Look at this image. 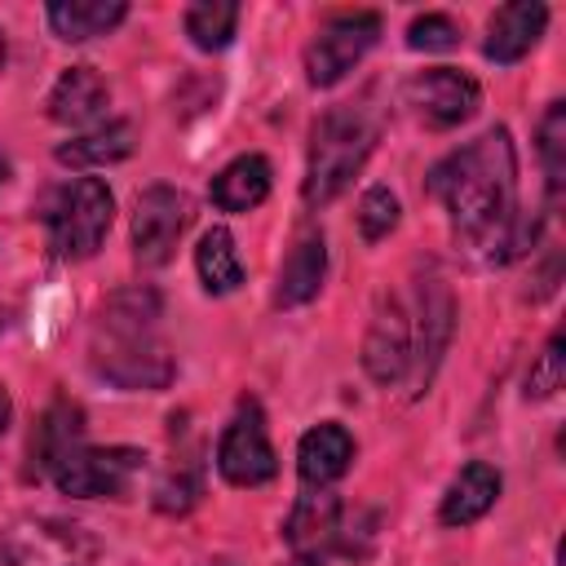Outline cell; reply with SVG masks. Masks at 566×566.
Listing matches in <instances>:
<instances>
[{
  "label": "cell",
  "mask_w": 566,
  "mask_h": 566,
  "mask_svg": "<svg viewBox=\"0 0 566 566\" xmlns=\"http://www.w3.org/2000/svg\"><path fill=\"white\" fill-rule=\"evenodd\" d=\"M292 566H323V557H296Z\"/></svg>",
  "instance_id": "cell-31"
},
{
  "label": "cell",
  "mask_w": 566,
  "mask_h": 566,
  "mask_svg": "<svg viewBox=\"0 0 566 566\" xmlns=\"http://www.w3.org/2000/svg\"><path fill=\"white\" fill-rule=\"evenodd\" d=\"M195 270H199L203 292H212V296H226V292H234V287L243 283V261H239L234 234H230L226 226H212V230L199 239V248H195Z\"/></svg>",
  "instance_id": "cell-22"
},
{
  "label": "cell",
  "mask_w": 566,
  "mask_h": 566,
  "mask_svg": "<svg viewBox=\"0 0 566 566\" xmlns=\"http://www.w3.org/2000/svg\"><path fill=\"white\" fill-rule=\"evenodd\" d=\"M0 66H4V31H0Z\"/></svg>",
  "instance_id": "cell-32"
},
{
  "label": "cell",
  "mask_w": 566,
  "mask_h": 566,
  "mask_svg": "<svg viewBox=\"0 0 566 566\" xmlns=\"http://www.w3.org/2000/svg\"><path fill=\"white\" fill-rule=\"evenodd\" d=\"M349 460H354V438H349V429L336 424V420H323V424L305 429L301 442H296V473H301V482L314 486V491L332 486V482L349 469Z\"/></svg>",
  "instance_id": "cell-13"
},
{
  "label": "cell",
  "mask_w": 566,
  "mask_h": 566,
  "mask_svg": "<svg viewBox=\"0 0 566 566\" xmlns=\"http://www.w3.org/2000/svg\"><path fill=\"white\" fill-rule=\"evenodd\" d=\"M124 13H128L124 0H53V4L44 9L53 35H57V40H71V44L115 31V27L124 22Z\"/></svg>",
  "instance_id": "cell-18"
},
{
  "label": "cell",
  "mask_w": 566,
  "mask_h": 566,
  "mask_svg": "<svg viewBox=\"0 0 566 566\" xmlns=\"http://www.w3.org/2000/svg\"><path fill=\"white\" fill-rule=\"evenodd\" d=\"M142 451L137 447H75L66 451L49 478L62 495H80V500H119L128 495L137 469H142Z\"/></svg>",
  "instance_id": "cell-8"
},
{
  "label": "cell",
  "mask_w": 566,
  "mask_h": 566,
  "mask_svg": "<svg viewBox=\"0 0 566 566\" xmlns=\"http://www.w3.org/2000/svg\"><path fill=\"white\" fill-rule=\"evenodd\" d=\"M190 566H234L230 557H203V562H190Z\"/></svg>",
  "instance_id": "cell-30"
},
{
  "label": "cell",
  "mask_w": 566,
  "mask_h": 566,
  "mask_svg": "<svg viewBox=\"0 0 566 566\" xmlns=\"http://www.w3.org/2000/svg\"><path fill=\"white\" fill-rule=\"evenodd\" d=\"M124 155H133V124L128 119L93 124L80 137L57 146V164H71V168H102V164H115Z\"/></svg>",
  "instance_id": "cell-21"
},
{
  "label": "cell",
  "mask_w": 566,
  "mask_h": 566,
  "mask_svg": "<svg viewBox=\"0 0 566 566\" xmlns=\"http://www.w3.org/2000/svg\"><path fill=\"white\" fill-rule=\"evenodd\" d=\"M394 226H398V199H394L385 186H371V190L358 199V234H363L367 243H376V239H385Z\"/></svg>",
  "instance_id": "cell-26"
},
{
  "label": "cell",
  "mask_w": 566,
  "mask_h": 566,
  "mask_svg": "<svg viewBox=\"0 0 566 566\" xmlns=\"http://www.w3.org/2000/svg\"><path fill=\"white\" fill-rule=\"evenodd\" d=\"M455 44H460V27L447 13H420L407 27V49H416V53H442Z\"/></svg>",
  "instance_id": "cell-25"
},
{
  "label": "cell",
  "mask_w": 566,
  "mask_h": 566,
  "mask_svg": "<svg viewBox=\"0 0 566 566\" xmlns=\"http://www.w3.org/2000/svg\"><path fill=\"white\" fill-rule=\"evenodd\" d=\"M424 186L447 208L451 234L486 261H513L535 239V221L517 212V155L509 128H491L438 159Z\"/></svg>",
  "instance_id": "cell-1"
},
{
  "label": "cell",
  "mask_w": 566,
  "mask_h": 566,
  "mask_svg": "<svg viewBox=\"0 0 566 566\" xmlns=\"http://www.w3.org/2000/svg\"><path fill=\"white\" fill-rule=\"evenodd\" d=\"M217 469L230 486H261L279 473L270 433H265V416L252 398L239 402V411L230 416L221 442H217Z\"/></svg>",
  "instance_id": "cell-9"
},
{
  "label": "cell",
  "mask_w": 566,
  "mask_h": 566,
  "mask_svg": "<svg viewBox=\"0 0 566 566\" xmlns=\"http://www.w3.org/2000/svg\"><path fill=\"white\" fill-rule=\"evenodd\" d=\"M482 102V88L473 75L455 66H429L407 80V106L429 124V128H455L464 124Z\"/></svg>",
  "instance_id": "cell-11"
},
{
  "label": "cell",
  "mask_w": 566,
  "mask_h": 566,
  "mask_svg": "<svg viewBox=\"0 0 566 566\" xmlns=\"http://www.w3.org/2000/svg\"><path fill=\"white\" fill-rule=\"evenodd\" d=\"M562 380H566V354H562V336L553 332L548 345H544V354L535 358V367L526 376V394L531 398H548V394L562 389Z\"/></svg>",
  "instance_id": "cell-28"
},
{
  "label": "cell",
  "mask_w": 566,
  "mask_h": 566,
  "mask_svg": "<svg viewBox=\"0 0 566 566\" xmlns=\"http://www.w3.org/2000/svg\"><path fill=\"white\" fill-rule=\"evenodd\" d=\"M539 159L548 177V199L557 203L566 186V102H553L539 119Z\"/></svg>",
  "instance_id": "cell-24"
},
{
  "label": "cell",
  "mask_w": 566,
  "mask_h": 566,
  "mask_svg": "<svg viewBox=\"0 0 566 566\" xmlns=\"http://www.w3.org/2000/svg\"><path fill=\"white\" fill-rule=\"evenodd\" d=\"M106 102H111V88L93 66H66L49 88V119L66 128H84L106 111Z\"/></svg>",
  "instance_id": "cell-15"
},
{
  "label": "cell",
  "mask_w": 566,
  "mask_h": 566,
  "mask_svg": "<svg viewBox=\"0 0 566 566\" xmlns=\"http://www.w3.org/2000/svg\"><path fill=\"white\" fill-rule=\"evenodd\" d=\"M80 438H84V411H80L75 402L57 398V402L40 416V424H35V433H31V469H35V473H49L66 451L80 447Z\"/></svg>",
  "instance_id": "cell-20"
},
{
  "label": "cell",
  "mask_w": 566,
  "mask_h": 566,
  "mask_svg": "<svg viewBox=\"0 0 566 566\" xmlns=\"http://www.w3.org/2000/svg\"><path fill=\"white\" fill-rule=\"evenodd\" d=\"M287 544L296 548V557H327L340 544V500L332 491H310L296 500L292 517H287Z\"/></svg>",
  "instance_id": "cell-14"
},
{
  "label": "cell",
  "mask_w": 566,
  "mask_h": 566,
  "mask_svg": "<svg viewBox=\"0 0 566 566\" xmlns=\"http://www.w3.org/2000/svg\"><path fill=\"white\" fill-rule=\"evenodd\" d=\"M190 226V199L177 186H146L133 203V256L142 265H164Z\"/></svg>",
  "instance_id": "cell-10"
},
{
  "label": "cell",
  "mask_w": 566,
  "mask_h": 566,
  "mask_svg": "<svg viewBox=\"0 0 566 566\" xmlns=\"http://www.w3.org/2000/svg\"><path fill=\"white\" fill-rule=\"evenodd\" d=\"M199 500V469L195 464H172L159 482H155V504L164 513H186Z\"/></svg>",
  "instance_id": "cell-27"
},
{
  "label": "cell",
  "mask_w": 566,
  "mask_h": 566,
  "mask_svg": "<svg viewBox=\"0 0 566 566\" xmlns=\"http://www.w3.org/2000/svg\"><path fill=\"white\" fill-rule=\"evenodd\" d=\"M9 416H13V402H9V394H4V385H0V433L9 429Z\"/></svg>",
  "instance_id": "cell-29"
},
{
  "label": "cell",
  "mask_w": 566,
  "mask_h": 566,
  "mask_svg": "<svg viewBox=\"0 0 566 566\" xmlns=\"http://www.w3.org/2000/svg\"><path fill=\"white\" fill-rule=\"evenodd\" d=\"M544 27H548V9H544V4H531V0L504 4V9H495L491 22H486V44H482V53H486L491 62H500V66H513V62H522V57L535 49V40L544 35Z\"/></svg>",
  "instance_id": "cell-12"
},
{
  "label": "cell",
  "mask_w": 566,
  "mask_h": 566,
  "mask_svg": "<svg viewBox=\"0 0 566 566\" xmlns=\"http://www.w3.org/2000/svg\"><path fill=\"white\" fill-rule=\"evenodd\" d=\"M323 274H327V243L323 234H301L296 248L283 256L279 265V279H274V305L292 310V305H305L318 296L323 287Z\"/></svg>",
  "instance_id": "cell-16"
},
{
  "label": "cell",
  "mask_w": 566,
  "mask_h": 566,
  "mask_svg": "<svg viewBox=\"0 0 566 566\" xmlns=\"http://www.w3.org/2000/svg\"><path fill=\"white\" fill-rule=\"evenodd\" d=\"M451 327H455L451 287L438 270H429L407 292L385 301V310L376 314L363 340V367L380 385H407V394H420L451 345Z\"/></svg>",
  "instance_id": "cell-2"
},
{
  "label": "cell",
  "mask_w": 566,
  "mask_h": 566,
  "mask_svg": "<svg viewBox=\"0 0 566 566\" xmlns=\"http://www.w3.org/2000/svg\"><path fill=\"white\" fill-rule=\"evenodd\" d=\"M376 115L363 102H345L332 106L314 133H310V159H305V181H301V199L310 208H327L367 164L371 146H376Z\"/></svg>",
  "instance_id": "cell-4"
},
{
  "label": "cell",
  "mask_w": 566,
  "mask_h": 566,
  "mask_svg": "<svg viewBox=\"0 0 566 566\" xmlns=\"http://www.w3.org/2000/svg\"><path fill=\"white\" fill-rule=\"evenodd\" d=\"M97 539L66 517H18L0 531V566H93Z\"/></svg>",
  "instance_id": "cell-6"
},
{
  "label": "cell",
  "mask_w": 566,
  "mask_h": 566,
  "mask_svg": "<svg viewBox=\"0 0 566 566\" xmlns=\"http://www.w3.org/2000/svg\"><path fill=\"white\" fill-rule=\"evenodd\" d=\"M0 181H4V159H0Z\"/></svg>",
  "instance_id": "cell-33"
},
{
  "label": "cell",
  "mask_w": 566,
  "mask_h": 566,
  "mask_svg": "<svg viewBox=\"0 0 566 566\" xmlns=\"http://www.w3.org/2000/svg\"><path fill=\"white\" fill-rule=\"evenodd\" d=\"M208 195H212V203L221 212H248V208H256L270 195V159L265 155H239V159H230L212 177Z\"/></svg>",
  "instance_id": "cell-19"
},
{
  "label": "cell",
  "mask_w": 566,
  "mask_h": 566,
  "mask_svg": "<svg viewBox=\"0 0 566 566\" xmlns=\"http://www.w3.org/2000/svg\"><path fill=\"white\" fill-rule=\"evenodd\" d=\"M111 217H115V199L102 177H75L57 186L44 203V234H49L53 256L62 261L93 256L111 230Z\"/></svg>",
  "instance_id": "cell-5"
},
{
  "label": "cell",
  "mask_w": 566,
  "mask_h": 566,
  "mask_svg": "<svg viewBox=\"0 0 566 566\" xmlns=\"http://www.w3.org/2000/svg\"><path fill=\"white\" fill-rule=\"evenodd\" d=\"M380 40V13L371 9H349V13H332L314 40L305 44V80L314 88H332L340 84L363 57L367 49Z\"/></svg>",
  "instance_id": "cell-7"
},
{
  "label": "cell",
  "mask_w": 566,
  "mask_h": 566,
  "mask_svg": "<svg viewBox=\"0 0 566 566\" xmlns=\"http://www.w3.org/2000/svg\"><path fill=\"white\" fill-rule=\"evenodd\" d=\"M234 27H239V4H230V0H199L186 9V35L203 53L226 49L234 40Z\"/></svg>",
  "instance_id": "cell-23"
},
{
  "label": "cell",
  "mask_w": 566,
  "mask_h": 566,
  "mask_svg": "<svg viewBox=\"0 0 566 566\" xmlns=\"http://www.w3.org/2000/svg\"><path fill=\"white\" fill-rule=\"evenodd\" d=\"M495 495H500V473L486 460H473L451 478V486L438 504V522L442 526H469L495 504Z\"/></svg>",
  "instance_id": "cell-17"
},
{
  "label": "cell",
  "mask_w": 566,
  "mask_h": 566,
  "mask_svg": "<svg viewBox=\"0 0 566 566\" xmlns=\"http://www.w3.org/2000/svg\"><path fill=\"white\" fill-rule=\"evenodd\" d=\"M155 292H119L102 305L88 340V363L119 389H164L172 380V354L155 332Z\"/></svg>",
  "instance_id": "cell-3"
}]
</instances>
